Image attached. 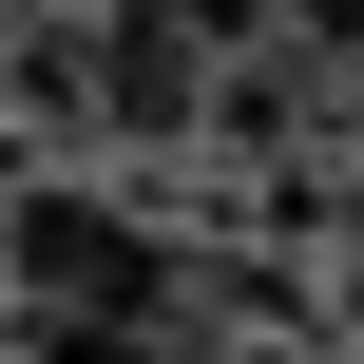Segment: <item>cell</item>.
I'll return each instance as SVG.
<instances>
[{
	"mask_svg": "<svg viewBox=\"0 0 364 364\" xmlns=\"http://www.w3.org/2000/svg\"><path fill=\"white\" fill-rule=\"evenodd\" d=\"M0 211H19V134H0Z\"/></svg>",
	"mask_w": 364,
	"mask_h": 364,
	"instance_id": "cell-3",
	"label": "cell"
},
{
	"mask_svg": "<svg viewBox=\"0 0 364 364\" xmlns=\"http://www.w3.org/2000/svg\"><path fill=\"white\" fill-rule=\"evenodd\" d=\"M0 288L19 307H115V326H173V230L96 173H19L0 211Z\"/></svg>",
	"mask_w": 364,
	"mask_h": 364,
	"instance_id": "cell-1",
	"label": "cell"
},
{
	"mask_svg": "<svg viewBox=\"0 0 364 364\" xmlns=\"http://www.w3.org/2000/svg\"><path fill=\"white\" fill-rule=\"evenodd\" d=\"M0 364H173V326H115V307H19Z\"/></svg>",
	"mask_w": 364,
	"mask_h": 364,
	"instance_id": "cell-2",
	"label": "cell"
}]
</instances>
